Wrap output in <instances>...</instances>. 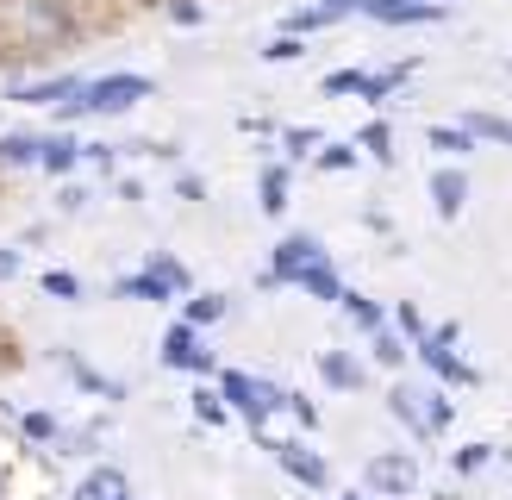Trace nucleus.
Instances as JSON below:
<instances>
[{
    "label": "nucleus",
    "instance_id": "f257e3e1",
    "mask_svg": "<svg viewBox=\"0 0 512 500\" xmlns=\"http://www.w3.org/2000/svg\"><path fill=\"white\" fill-rule=\"evenodd\" d=\"M144 94H150L144 75H107V82H82V94L63 100L57 119H75V113H125V107H138Z\"/></svg>",
    "mask_w": 512,
    "mask_h": 500
},
{
    "label": "nucleus",
    "instance_id": "f03ea898",
    "mask_svg": "<svg viewBox=\"0 0 512 500\" xmlns=\"http://www.w3.org/2000/svg\"><path fill=\"white\" fill-rule=\"evenodd\" d=\"M313 263H325V250H319V238H281V250H275V282H300Z\"/></svg>",
    "mask_w": 512,
    "mask_h": 500
},
{
    "label": "nucleus",
    "instance_id": "7ed1b4c3",
    "mask_svg": "<svg viewBox=\"0 0 512 500\" xmlns=\"http://www.w3.org/2000/svg\"><path fill=\"white\" fill-rule=\"evenodd\" d=\"M369 488L375 494H413V482H419V469L406 463V457H369Z\"/></svg>",
    "mask_w": 512,
    "mask_h": 500
},
{
    "label": "nucleus",
    "instance_id": "20e7f679",
    "mask_svg": "<svg viewBox=\"0 0 512 500\" xmlns=\"http://www.w3.org/2000/svg\"><path fill=\"white\" fill-rule=\"evenodd\" d=\"M163 363H175V369H194V375H207V369H213V357H207V350H194V325H175V332L163 338Z\"/></svg>",
    "mask_w": 512,
    "mask_h": 500
},
{
    "label": "nucleus",
    "instance_id": "39448f33",
    "mask_svg": "<svg viewBox=\"0 0 512 500\" xmlns=\"http://www.w3.org/2000/svg\"><path fill=\"white\" fill-rule=\"evenodd\" d=\"M431 200H438L444 219H456V213H463V200H469V182L456 169H438V175H431Z\"/></svg>",
    "mask_w": 512,
    "mask_h": 500
},
{
    "label": "nucleus",
    "instance_id": "423d86ee",
    "mask_svg": "<svg viewBox=\"0 0 512 500\" xmlns=\"http://www.w3.org/2000/svg\"><path fill=\"white\" fill-rule=\"evenodd\" d=\"M388 413L406 425V432L431 438V419H425V407H419V388H394V394H388Z\"/></svg>",
    "mask_w": 512,
    "mask_h": 500
},
{
    "label": "nucleus",
    "instance_id": "0eeeda50",
    "mask_svg": "<svg viewBox=\"0 0 512 500\" xmlns=\"http://www.w3.org/2000/svg\"><path fill=\"white\" fill-rule=\"evenodd\" d=\"M125 494H132V488H125V469H113V463H107V469H94L88 482L75 488V500H125Z\"/></svg>",
    "mask_w": 512,
    "mask_h": 500
},
{
    "label": "nucleus",
    "instance_id": "6e6552de",
    "mask_svg": "<svg viewBox=\"0 0 512 500\" xmlns=\"http://www.w3.org/2000/svg\"><path fill=\"white\" fill-rule=\"evenodd\" d=\"M275 457H281V469H288V475H300L306 488H325V463L313 457V450H300V444H288V450H275Z\"/></svg>",
    "mask_w": 512,
    "mask_h": 500
},
{
    "label": "nucleus",
    "instance_id": "1a4fd4ad",
    "mask_svg": "<svg viewBox=\"0 0 512 500\" xmlns=\"http://www.w3.org/2000/svg\"><path fill=\"white\" fill-rule=\"evenodd\" d=\"M319 375H325L331 388H356V382H363V369H356L350 357H338V350H325V357H319Z\"/></svg>",
    "mask_w": 512,
    "mask_h": 500
},
{
    "label": "nucleus",
    "instance_id": "9d476101",
    "mask_svg": "<svg viewBox=\"0 0 512 500\" xmlns=\"http://www.w3.org/2000/svg\"><path fill=\"white\" fill-rule=\"evenodd\" d=\"M75 157H82V144H69V138H44L38 144V163L57 175V169H75Z\"/></svg>",
    "mask_w": 512,
    "mask_h": 500
},
{
    "label": "nucleus",
    "instance_id": "9b49d317",
    "mask_svg": "<svg viewBox=\"0 0 512 500\" xmlns=\"http://www.w3.org/2000/svg\"><path fill=\"white\" fill-rule=\"evenodd\" d=\"M225 400H232L238 413H250V419H256V375L232 369V375H225Z\"/></svg>",
    "mask_w": 512,
    "mask_h": 500
},
{
    "label": "nucleus",
    "instance_id": "f8f14e48",
    "mask_svg": "<svg viewBox=\"0 0 512 500\" xmlns=\"http://www.w3.org/2000/svg\"><path fill=\"white\" fill-rule=\"evenodd\" d=\"M469 138H494V144H512V119H494V113H469L463 119Z\"/></svg>",
    "mask_w": 512,
    "mask_h": 500
},
{
    "label": "nucleus",
    "instance_id": "ddd939ff",
    "mask_svg": "<svg viewBox=\"0 0 512 500\" xmlns=\"http://www.w3.org/2000/svg\"><path fill=\"white\" fill-rule=\"evenodd\" d=\"M431 144H438L444 157H463V150H475V138L463 132V125H456V132H450V125H431Z\"/></svg>",
    "mask_w": 512,
    "mask_h": 500
},
{
    "label": "nucleus",
    "instance_id": "4468645a",
    "mask_svg": "<svg viewBox=\"0 0 512 500\" xmlns=\"http://www.w3.org/2000/svg\"><path fill=\"white\" fill-rule=\"evenodd\" d=\"M300 288H306V294H319V300H338V275H331L325 263H313V269L300 275Z\"/></svg>",
    "mask_w": 512,
    "mask_h": 500
},
{
    "label": "nucleus",
    "instance_id": "2eb2a0df",
    "mask_svg": "<svg viewBox=\"0 0 512 500\" xmlns=\"http://www.w3.org/2000/svg\"><path fill=\"white\" fill-rule=\"evenodd\" d=\"M119 294H138V300H169V288H163L150 269H144V275H125V282H119Z\"/></svg>",
    "mask_w": 512,
    "mask_h": 500
},
{
    "label": "nucleus",
    "instance_id": "dca6fc26",
    "mask_svg": "<svg viewBox=\"0 0 512 500\" xmlns=\"http://www.w3.org/2000/svg\"><path fill=\"white\" fill-rule=\"evenodd\" d=\"M0 163H38V144L19 138V132H7V138H0Z\"/></svg>",
    "mask_w": 512,
    "mask_h": 500
},
{
    "label": "nucleus",
    "instance_id": "f3484780",
    "mask_svg": "<svg viewBox=\"0 0 512 500\" xmlns=\"http://www.w3.org/2000/svg\"><path fill=\"white\" fill-rule=\"evenodd\" d=\"M263 207L269 213L288 207V175H281V169H263Z\"/></svg>",
    "mask_w": 512,
    "mask_h": 500
},
{
    "label": "nucleus",
    "instance_id": "a211bd4d",
    "mask_svg": "<svg viewBox=\"0 0 512 500\" xmlns=\"http://www.w3.org/2000/svg\"><path fill=\"white\" fill-rule=\"evenodd\" d=\"M344 313H350L356 325H363V332H381V307H369L363 294H344Z\"/></svg>",
    "mask_w": 512,
    "mask_h": 500
},
{
    "label": "nucleus",
    "instance_id": "6ab92c4d",
    "mask_svg": "<svg viewBox=\"0 0 512 500\" xmlns=\"http://www.w3.org/2000/svg\"><path fill=\"white\" fill-rule=\"evenodd\" d=\"M225 313V300L219 294H200V300H188V325H213Z\"/></svg>",
    "mask_w": 512,
    "mask_h": 500
},
{
    "label": "nucleus",
    "instance_id": "aec40b11",
    "mask_svg": "<svg viewBox=\"0 0 512 500\" xmlns=\"http://www.w3.org/2000/svg\"><path fill=\"white\" fill-rule=\"evenodd\" d=\"M44 294H57V300H75V294H82V282H75L69 269H50V275H44Z\"/></svg>",
    "mask_w": 512,
    "mask_h": 500
},
{
    "label": "nucleus",
    "instance_id": "412c9836",
    "mask_svg": "<svg viewBox=\"0 0 512 500\" xmlns=\"http://www.w3.org/2000/svg\"><path fill=\"white\" fill-rule=\"evenodd\" d=\"M219 400H225V394H207V388H200V394H194V419L219 425V419H225V407H219Z\"/></svg>",
    "mask_w": 512,
    "mask_h": 500
},
{
    "label": "nucleus",
    "instance_id": "4be33fe9",
    "mask_svg": "<svg viewBox=\"0 0 512 500\" xmlns=\"http://www.w3.org/2000/svg\"><path fill=\"white\" fill-rule=\"evenodd\" d=\"M419 407H425V419H431V432H438V425H450V400H444V394H419Z\"/></svg>",
    "mask_w": 512,
    "mask_h": 500
},
{
    "label": "nucleus",
    "instance_id": "5701e85b",
    "mask_svg": "<svg viewBox=\"0 0 512 500\" xmlns=\"http://www.w3.org/2000/svg\"><path fill=\"white\" fill-rule=\"evenodd\" d=\"M25 438L50 444V438H57V419H50V413H25Z\"/></svg>",
    "mask_w": 512,
    "mask_h": 500
},
{
    "label": "nucleus",
    "instance_id": "b1692460",
    "mask_svg": "<svg viewBox=\"0 0 512 500\" xmlns=\"http://www.w3.org/2000/svg\"><path fill=\"white\" fill-rule=\"evenodd\" d=\"M488 457H494V444H469V450H456V469L469 475V469H481V463H488Z\"/></svg>",
    "mask_w": 512,
    "mask_h": 500
},
{
    "label": "nucleus",
    "instance_id": "393cba45",
    "mask_svg": "<svg viewBox=\"0 0 512 500\" xmlns=\"http://www.w3.org/2000/svg\"><path fill=\"white\" fill-rule=\"evenodd\" d=\"M263 57H269V63H294V57H300V38H294V32H288V38H275Z\"/></svg>",
    "mask_w": 512,
    "mask_h": 500
},
{
    "label": "nucleus",
    "instance_id": "a878e982",
    "mask_svg": "<svg viewBox=\"0 0 512 500\" xmlns=\"http://www.w3.org/2000/svg\"><path fill=\"white\" fill-rule=\"evenodd\" d=\"M394 319H400V332H406V338H425V319H419V307H413V300H406V307H400Z\"/></svg>",
    "mask_w": 512,
    "mask_h": 500
},
{
    "label": "nucleus",
    "instance_id": "bb28decb",
    "mask_svg": "<svg viewBox=\"0 0 512 500\" xmlns=\"http://www.w3.org/2000/svg\"><path fill=\"white\" fill-rule=\"evenodd\" d=\"M375 357H381V363H400V357H406V344L381 332V338H375Z\"/></svg>",
    "mask_w": 512,
    "mask_h": 500
},
{
    "label": "nucleus",
    "instance_id": "cd10ccee",
    "mask_svg": "<svg viewBox=\"0 0 512 500\" xmlns=\"http://www.w3.org/2000/svg\"><path fill=\"white\" fill-rule=\"evenodd\" d=\"M369 150H375V157H394V150H388V125H369V138H363Z\"/></svg>",
    "mask_w": 512,
    "mask_h": 500
},
{
    "label": "nucleus",
    "instance_id": "c85d7f7f",
    "mask_svg": "<svg viewBox=\"0 0 512 500\" xmlns=\"http://www.w3.org/2000/svg\"><path fill=\"white\" fill-rule=\"evenodd\" d=\"M169 13H175V25H200V7H194V0H175Z\"/></svg>",
    "mask_w": 512,
    "mask_h": 500
},
{
    "label": "nucleus",
    "instance_id": "c756f323",
    "mask_svg": "<svg viewBox=\"0 0 512 500\" xmlns=\"http://www.w3.org/2000/svg\"><path fill=\"white\" fill-rule=\"evenodd\" d=\"M313 144H319V132H288V150H294V157H306Z\"/></svg>",
    "mask_w": 512,
    "mask_h": 500
},
{
    "label": "nucleus",
    "instance_id": "7c9ffc66",
    "mask_svg": "<svg viewBox=\"0 0 512 500\" xmlns=\"http://www.w3.org/2000/svg\"><path fill=\"white\" fill-rule=\"evenodd\" d=\"M319 163H325V169H350V163H356V157H350V150H344V144H338V150H325V157H319Z\"/></svg>",
    "mask_w": 512,
    "mask_h": 500
},
{
    "label": "nucleus",
    "instance_id": "2f4dec72",
    "mask_svg": "<svg viewBox=\"0 0 512 500\" xmlns=\"http://www.w3.org/2000/svg\"><path fill=\"white\" fill-rule=\"evenodd\" d=\"M19 269V257H13V250H0V275H13Z\"/></svg>",
    "mask_w": 512,
    "mask_h": 500
},
{
    "label": "nucleus",
    "instance_id": "473e14b6",
    "mask_svg": "<svg viewBox=\"0 0 512 500\" xmlns=\"http://www.w3.org/2000/svg\"><path fill=\"white\" fill-rule=\"evenodd\" d=\"M350 500H363V494H350Z\"/></svg>",
    "mask_w": 512,
    "mask_h": 500
},
{
    "label": "nucleus",
    "instance_id": "72a5a7b5",
    "mask_svg": "<svg viewBox=\"0 0 512 500\" xmlns=\"http://www.w3.org/2000/svg\"><path fill=\"white\" fill-rule=\"evenodd\" d=\"M125 500H132V494H125Z\"/></svg>",
    "mask_w": 512,
    "mask_h": 500
}]
</instances>
